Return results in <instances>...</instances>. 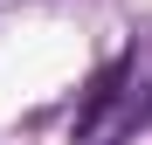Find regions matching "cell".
Wrapping results in <instances>:
<instances>
[{
	"label": "cell",
	"instance_id": "cell-1",
	"mask_svg": "<svg viewBox=\"0 0 152 145\" xmlns=\"http://www.w3.org/2000/svg\"><path fill=\"white\" fill-rule=\"evenodd\" d=\"M124 83H132V55H118L111 69H97V83H90V97H83V111H76V138H90V131H97V117L118 104V90H124Z\"/></svg>",
	"mask_w": 152,
	"mask_h": 145
},
{
	"label": "cell",
	"instance_id": "cell-2",
	"mask_svg": "<svg viewBox=\"0 0 152 145\" xmlns=\"http://www.w3.org/2000/svg\"><path fill=\"white\" fill-rule=\"evenodd\" d=\"M124 131H132V125H118V131H111V138H90V145H124Z\"/></svg>",
	"mask_w": 152,
	"mask_h": 145
}]
</instances>
